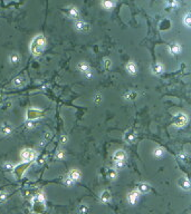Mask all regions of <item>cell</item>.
Masks as SVG:
<instances>
[{
    "label": "cell",
    "mask_w": 191,
    "mask_h": 214,
    "mask_svg": "<svg viewBox=\"0 0 191 214\" xmlns=\"http://www.w3.org/2000/svg\"><path fill=\"white\" fill-rule=\"evenodd\" d=\"M44 48H45L44 36H42V35L36 36V37L32 39L31 44H30V50H31V53L34 54V56H39V55L43 53Z\"/></svg>",
    "instance_id": "1"
},
{
    "label": "cell",
    "mask_w": 191,
    "mask_h": 214,
    "mask_svg": "<svg viewBox=\"0 0 191 214\" xmlns=\"http://www.w3.org/2000/svg\"><path fill=\"white\" fill-rule=\"evenodd\" d=\"M188 123V116L184 113H178L173 117V125L176 127H183Z\"/></svg>",
    "instance_id": "2"
},
{
    "label": "cell",
    "mask_w": 191,
    "mask_h": 214,
    "mask_svg": "<svg viewBox=\"0 0 191 214\" xmlns=\"http://www.w3.org/2000/svg\"><path fill=\"white\" fill-rule=\"evenodd\" d=\"M77 69H78L81 73H83L87 78H91V77H92L91 67H89V65H88L86 61H79V62L77 64Z\"/></svg>",
    "instance_id": "3"
},
{
    "label": "cell",
    "mask_w": 191,
    "mask_h": 214,
    "mask_svg": "<svg viewBox=\"0 0 191 214\" xmlns=\"http://www.w3.org/2000/svg\"><path fill=\"white\" fill-rule=\"evenodd\" d=\"M20 156H21V160L24 162H29V161H32L35 158V152L30 148H25V150L21 151Z\"/></svg>",
    "instance_id": "4"
},
{
    "label": "cell",
    "mask_w": 191,
    "mask_h": 214,
    "mask_svg": "<svg viewBox=\"0 0 191 214\" xmlns=\"http://www.w3.org/2000/svg\"><path fill=\"white\" fill-rule=\"evenodd\" d=\"M181 50H182V47L179 43H171L168 46V51L170 53V55H173V56L179 55L181 53Z\"/></svg>",
    "instance_id": "5"
},
{
    "label": "cell",
    "mask_w": 191,
    "mask_h": 214,
    "mask_svg": "<svg viewBox=\"0 0 191 214\" xmlns=\"http://www.w3.org/2000/svg\"><path fill=\"white\" fill-rule=\"evenodd\" d=\"M75 29L79 32H87L89 30V25L83 20H76L75 22Z\"/></svg>",
    "instance_id": "6"
},
{
    "label": "cell",
    "mask_w": 191,
    "mask_h": 214,
    "mask_svg": "<svg viewBox=\"0 0 191 214\" xmlns=\"http://www.w3.org/2000/svg\"><path fill=\"white\" fill-rule=\"evenodd\" d=\"M113 160H114V163H124L126 160V154L122 150L116 151L113 155Z\"/></svg>",
    "instance_id": "7"
},
{
    "label": "cell",
    "mask_w": 191,
    "mask_h": 214,
    "mask_svg": "<svg viewBox=\"0 0 191 214\" xmlns=\"http://www.w3.org/2000/svg\"><path fill=\"white\" fill-rule=\"evenodd\" d=\"M125 69H126V72H128L130 75H132V76H135V75L137 74V66H136V64L132 60L129 61V62L126 64Z\"/></svg>",
    "instance_id": "8"
},
{
    "label": "cell",
    "mask_w": 191,
    "mask_h": 214,
    "mask_svg": "<svg viewBox=\"0 0 191 214\" xmlns=\"http://www.w3.org/2000/svg\"><path fill=\"white\" fill-rule=\"evenodd\" d=\"M163 70H164V67H163V65H162L160 61H158V62H155V64H153V65L151 66V72H152L153 74H155V75L162 74Z\"/></svg>",
    "instance_id": "9"
},
{
    "label": "cell",
    "mask_w": 191,
    "mask_h": 214,
    "mask_svg": "<svg viewBox=\"0 0 191 214\" xmlns=\"http://www.w3.org/2000/svg\"><path fill=\"white\" fill-rule=\"evenodd\" d=\"M67 16H68L69 18H72V19H78V17H79V10H78L76 7L71 6V7H68V9H67Z\"/></svg>",
    "instance_id": "10"
},
{
    "label": "cell",
    "mask_w": 191,
    "mask_h": 214,
    "mask_svg": "<svg viewBox=\"0 0 191 214\" xmlns=\"http://www.w3.org/2000/svg\"><path fill=\"white\" fill-rule=\"evenodd\" d=\"M139 196H140V193L137 191H132L129 195H128V201L131 205H134L137 201H139Z\"/></svg>",
    "instance_id": "11"
},
{
    "label": "cell",
    "mask_w": 191,
    "mask_h": 214,
    "mask_svg": "<svg viewBox=\"0 0 191 214\" xmlns=\"http://www.w3.org/2000/svg\"><path fill=\"white\" fill-rule=\"evenodd\" d=\"M178 184H179V186H180L182 190H184V191H189V190H190V182H189V180H188L187 177H180Z\"/></svg>",
    "instance_id": "12"
},
{
    "label": "cell",
    "mask_w": 191,
    "mask_h": 214,
    "mask_svg": "<svg viewBox=\"0 0 191 214\" xmlns=\"http://www.w3.org/2000/svg\"><path fill=\"white\" fill-rule=\"evenodd\" d=\"M67 176L73 181V183H75V182L79 181V179H81V172L78 169H72Z\"/></svg>",
    "instance_id": "13"
},
{
    "label": "cell",
    "mask_w": 191,
    "mask_h": 214,
    "mask_svg": "<svg viewBox=\"0 0 191 214\" xmlns=\"http://www.w3.org/2000/svg\"><path fill=\"white\" fill-rule=\"evenodd\" d=\"M123 97H124L126 100H130V102H131V100H134V99L137 98V93L134 92V91H130V92L125 93Z\"/></svg>",
    "instance_id": "14"
},
{
    "label": "cell",
    "mask_w": 191,
    "mask_h": 214,
    "mask_svg": "<svg viewBox=\"0 0 191 214\" xmlns=\"http://www.w3.org/2000/svg\"><path fill=\"white\" fill-rule=\"evenodd\" d=\"M11 131H13V128H11V126L8 125V124H3V125L1 126V128H0V133H1L2 135H8Z\"/></svg>",
    "instance_id": "15"
},
{
    "label": "cell",
    "mask_w": 191,
    "mask_h": 214,
    "mask_svg": "<svg viewBox=\"0 0 191 214\" xmlns=\"http://www.w3.org/2000/svg\"><path fill=\"white\" fill-rule=\"evenodd\" d=\"M9 61H10V64H13V65H17V64L20 61V56H19L17 53H14V54H11V55L9 56Z\"/></svg>",
    "instance_id": "16"
},
{
    "label": "cell",
    "mask_w": 191,
    "mask_h": 214,
    "mask_svg": "<svg viewBox=\"0 0 191 214\" xmlns=\"http://www.w3.org/2000/svg\"><path fill=\"white\" fill-rule=\"evenodd\" d=\"M137 191L139 193H147L150 191V186L145 183H140L137 185Z\"/></svg>",
    "instance_id": "17"
},
{
    "label": "cell",
    "mask_w": 191,
    "mask_h": 214,
    "mask_svg": "<svg viewBox=\"0 0 191 214\" xmlns=\"http://www.w3.org/2000/svg\"><path fill=\"white\" fill-rule=\"evenodd\" d=\"M135 137H136V135H135L134 132H126L125 135H124V139H125L126 142H129V143L133 142V140L135 139Z\"/></svg>",
    "instance_id": "18"
},
{
    "label": "cell",
    "mask_w": 191,
    "mask_h": 214,
    "mask_svg": "<svg viewBox=\"0 0 191 214\" xmlns=\"http://www.w3.org/2000/svg\"><path fill=\"white\" fill-rule=\"evenodd\" d=\"M164 153H165V151L162 147H155L154 151H153V155L155 157H162L164 155Z\"/></svg>",
    "instance_id": "19"
},
{
    "label": "cell",
    "mask_w": 191,
    "mask_h": 214,
    "mask_svg": "<svg viewBox=\"0 0 191 214\" xmlns=\"http://www.w3.org/2000/svg\"><path fill=\"white\" fill-rule=\"evenodd\" d=\"M101 5H102V7H104L106 10H111V9L115 6V2H112V1H103Z\"/></svg>",
    "instance_id": "20"
},
{
    "label": "cell",
    "mask_w": 191,
    "mask_h": 214,
    "mask_svg": "<svg viewBox=\"0 0 191 214\" xmlns=\"http://www.w3.org/2000/svg\"><path fill=\"white\" fill-rule=\"evenodd\" d=\"M183 24L186 25V27H187V28H190V26H191V15L189 14V12H187L186 16H184V18H183Z\"/></svg>",
    "instance_id": "21"
},
{
    "label": "cell",
    "mask_w": 191,
    "mask_h": 214,
    "mask_svg": "<svg viewBox=\"0 0 191 214\" xmlns=\"http://www.w3.org/2000/svg\"><path fill=\"white\" fill-rule=\"evenodd\" d=\"M101 200H102V202H104V203L108 202V201L111 200V194H110V192H108V191H104L102 196H101Z\"/></svg>",
    "instance_id": "22"
},
{
    "label": "cell",
    "mask_w": 191,
    "mask_h": 214,
    "mask_svg": "<svg viewBox=\"0 0 191 214\" xmlns=\"http://www.w3.org/2000/svg\"><path fill=\"white\" fill-rule=\"evenodd\" d=\"M93 102H94L96 105H98L100 103H102V95H101L100 93L95 94V96L93 97Z\"/></svg>",
    "instance_id": "23"
},
{
    "label": "cell",
    "mask_w": 191,
    "mask_h": 214,
    "mask_svg": "<svg viewBox=\"0 0 191 214\" xmlns=\"http://www.w3.org/2000/svg\"><path fill=\"white\" fill-rule=\"evenodd\" d=\"M13 83H14V85H15L16 87H19V86L22 85V78L21 77H16Z\"/></svg>",
    "instance_id": "24"
},
{
    "label": "cell",
    "mask_w": 191,
    "mask_h": 214,
    "mask_svg": "<svg viewBox=\"0 0 191 214\" xmlns=\"http://www.w3.org/2000/svg\"><path fill=\"white\" fill-rule=\"evenodd\" d=\"M78 211H79V213L81 214H87L88 211H89V209H88L87 205H81Z\"/></svg>",
    "instance_id": "25"
},
{
    "label": "cell",
    "mask_w": 191,
    "mask_h": 214,
    "mask_svg": "<svg viewBox=\"0 0 191 214\" xmlns=\"http://www.w3.org/2000/svg\"><path fill=\"white\" fill-rule=\"evenodd\" d=\"M111 66H112L111 60L107 59V58H105V59H104V68H105L106 70H108V69H111Z\"/></svg>",
    "instance_id": "26"
},
{
    "label": "cell",
    "mask_w": 191,
    "mask_h": 214,
    "mask_svg": "<svg viewBox=\"0 0 191 214\" xmlns=\"http://www.w3.org/2000/svg\"><path fill=\"white\" fill-rule=\"evenodd\" d=\"M3 167L6 168V169H8V171H10V169H13V168L15 167V165H14L13 163L7 162V163H5V164H3Z\"/></svg>",
    "instance_id": "27"
},
{
    "label": "cell",
    "mask_w": 191,
    "mask_h": 214,
    "mask_svg": "<svg viewBox=\"0 0 191 214\" xmlns=\"http://www.w3.org/2000/svg\"><path fill=\"white\" fill-rule=\"evenodd\" d=\"M64 183H65V185H67V186H71V185L73 184V181H72V180H71L68 176H66V179H65V182H64Z\"/></svg>",
    "instance_id": "28"
},
{
    "label": "cell",
    "mask_w": 191,
    "mask_h": 214,
    "mask_svg": "<svg viewBox=\"0 0 191 214\" xmlns=\"http://www.w3.org/2000/svg\"><path fill=\"white\" fill-rule=\"evenodd\" d=\"M64 157V151H58L56 154V158H63Z\"/></svg>",
    "instance_id": "29"
},
{
    "label": "cell",
    "mask_w": 191,
    "mask_h": 214,
    "mask_svg": "<svg viewBox=\"0 0 191 214\" xmlns=\"http://www.w3.org/2000/svg\"><path fill=\"white\" fill-rule=\"evenodd\" d=\"M168 5H170L171 7H178V6H179V2H176V1H173V2H168Z\"/></svg>",
    "instance_id": "30"
},
{
    "label": "cell",
    "mask_w": 191,
    "mask_h": 214,
    "mask_svg": "<svg viewBox=\"0 0 191 214\" xmlns=\"http://www.w3.org/2000/svg\"><path fill=\"white\" fill-rule=\"evenodd\" d=\"M110 177L115 179V177H116V173H115L114 171H111V172H110Z\"/></svg>",
    "instance_id": "31"
},
{
    "label": "cell",
    "mask_w": 191,
    "mask_h": 214,
    "mask_svg": "<svg viewBox=\"0 0 191 214\" xmlns=\"http://www.w3.org/2000/svg\"><path fill=\"white\" fill-rule=\"evenodd\" d=\"M60 139H61V143H66V142L68 140V138H67V136H66V135H63Z\"/></svg>",
    "instance_id": "32"
}]
</instances>
